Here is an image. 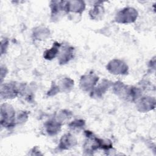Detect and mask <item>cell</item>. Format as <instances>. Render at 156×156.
Instances as JSON below:
<instances>
[{
	"mask_svg": "<svg viewBox=\"0 0 156 156\" xmlns=\"http://www.w3.org/2000/svg\"><path fill=\"white\" fill-rule=\"evenodd\" d=\"M60 46V44L59 43H55L53 47L51 48V49L46 51L44 57L46 59H51L52 58L54 57L57 52L58 47H59Z\"/></svg>",
	"mask_w": 156,
	"mask_h": 156,
	"instance_id": "cell-1",
	"label": "cell"
}]
</instances>
